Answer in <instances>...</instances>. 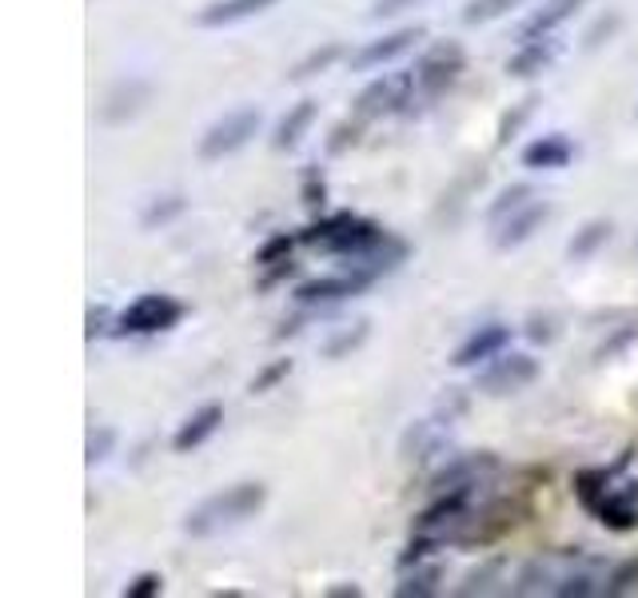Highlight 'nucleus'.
Instances as JSON below:
<instances>
[{
  "instance_id": "nucleus-10",
  "label": "nucleus",
  "mask_w": 638,
  "mask_h": 598,
  "mask_svg": "<svg viewBox=\"0 0 638 598\" xmlns=\"http://www.w3.org/2000/svg\"><path fill=\"white\" fill-rule=\"evenodd\" d=\"M495 471H499V459H495V455H459V459H451L439 475L431 479V487L435 491L478 487V483L487 475H495Z\"/></svg>"
},
{
  "instance_id": "nucleus-9",
  "label": "nucleus",
  "mask_w": 638,
  "mask_h": 598,
  "mask_svg": "<svg viewBox=\"0 0 638 598\" xmlns=\"http://www.w3.org/2000/svg\"><path fill=\"white\" fill-rule=\"evenodd\" d=\"M578 555H547V559H535L527 562L523 571H519V583H515V595H539V590H559L571 567H575Z\"/></svg>"
},
{
  "instance_id": "nucleus-23",
  "label": "nucleus",
  "mask_w": 638,
  "mask_h": 598,
  "mask_svg": "<svg viewBox=\"0 0 638 598\" xmlns=\"http://www.w3.org/2000/svg\"><path fill=\"white\" fill-rule=\"evenodd\" d=\"M607 240H611V224H607V220H590V224H583V228L575 232V240L566 244V256H571V259H590L602 244H607Z\"/></svg>"
},
{
  "instance_id": "nucleus-1",
  "label": "nucleus",
  "mask_w": 638,
  "mask_h": 598,
  "mask_svg": "<svg viewBox=\"0 0 638 598\" xmlns=\"http://www.w3.org/2000/svg\"><path fill=\"white\" fill-rule=\"evenodd\" d=\"M264 502H268V487H264V483H235V487L196 502L184 519V531L192 538L220 535V531H232V526L256 519V514L264 511Z\"/></svg>"
},
{
  "instance_id": "nucleus-37",
  "label": "nucleus",
  "mask_w": 638,
  "mask_h": 598,
  "mask_svg": "<svg viewBox=\"0 0 638 598\" xmlns=\"http://www.w3.org/2000/svg\"><path fill=\"white\" fill-rule=\"evenodd\" d=\"M416 4H423V0H375V4H371V21L399 16V13H407V9H416Z\"/></svg>"
},
{
  "instance_id": "nucleus-28",
  "label": "nucleus",
  "mask_w": 638,
  "mask_h": 598,
  "mask_svg": "<svg viewBox=\"0 0 638 598\" xmlns=\"http://www.w3.org/2000/svg\"><path fill=\"white\" fill-rule=\"evenodd\" d=\"M519 0H471L463 9V25H487V21H499L515 9Z\"/></svg>"
},
{
  "instance_id": "nucleus-18",
  "label": "nucleus",
  "mask_w": 638,
  "mask_h": 598,
  "mask_svg": "<svg viewBox=\"0 0 638 598\" xmlns=\"http://www.w3.org/2000/svg\"><path fill=\"white\" fill-rule=\"evenodd\" d=\"M554 56H559V40L554 37H543V40H523L519 52L507 61V73L519 76V80H527V76H539L543 68H551Z\"/></svg>"
},
{
  "instance_id": "nucleus-31",
  "label": "nucleus",
  "mask_w": 638,
  "mask_h": 598,
  "mask_svg": "<svg viewBox=\"0 0 638 598\" xmlns=\"http://www.w3.org/2000/svg\"><path fill=\"white\" fill-rule=\"evenodd\" d=\"M638 590V559H626L623 567H614L611 578L602 583V595H630Z\"/></svg>"
},
{
  "instance_id": "nucleus-32",
  "label": "nucleus",
  "mask_w": 638,
  "mask_h": 598,
  "mask_svg": "<svg viewBox=\"0 0 638 598\" xmlns=\"http://www.w3.org/2000/svg\"><path fill=\"white\" fill-rule=\"evenodd\" d=\"M295 240H299V236H288V232H283V236H271L268 244L256 252V264H264V268H268V264H283V259H292Z\"/></svg>"
},
{
  "instance_id": "nucleus-44",
  "label": "nucleus",
  "mask_w": 638,
  "mask_h": 598,
  "mask_svg": "<svg viewBox=\"0 0 638 598\" xmlns=\"http://www.w3.org/2000/svg\"><path fill=\"white\" fill-rule=\"evenodd\" d=\"M328 595L332 598H359V586H332Z\"/></svg>"
},
{
  "instance_id": "nucleus-20",
  "label": "nucleus",
  "mask_w": 638,
  "mask_h": 598,
  "mask_svg": "<svg viewBox=\"0 0 638 598\" xmlns=\"http://www.w3.org/2000/svg\"><path fill=\"white\" fill-rule=\"evenodd\" d=\"M575 160V144L566 140V136H543L535 144L523 148V164L535 171H554V168H566Z\"/></svg>"
},
{
  "instance_id": "nucleus-24",
  "label": "nucleus",
  "mask_w": 638,
  "mask_h": 598,
  "mask_svg": "<svg viewBox=\"0 0 638 598\" xmlns=\"http://www.w3.org/2000/svg\"><path fill=\"white\" fill-rule=\"evenodd\" d=\"M607 491H611V471H602V467H595V471H578L575 475V495L587 511H599V502L607 499Z\"/></svg>"
},
{
  "instance_id": "nucleus-36",
  "label": "nucleus",
  "mask_w": 638,
  "mask_h": 598,
  "mask_svg": "<svg viewBox=\"0 0 638 598\" xmlns=\"http://www.w3.org/2000/svg\"><path fill=\"white\" fill-rule=\"evenodd\" d=\"M288 371H292V359H280V364H271L264 376L252 379V395H264V391H271L283 376H288Z\"/></svg>"
},
{
  "instance_id": "nucleus-26",
  "label": "nucleus",
  "mask_w": 638,
  "mask_h": 598,
  "mask_svg": "<svg viewBox=\"0 0 638 598\" xmlns=\"http://www.w3.org/2000/svg\"><path fill=\"white\" fill-rule=\"evenodd\" d=\"M439 567H407V574H404V583L395 586V595L399 598H428V595H435L439 590Z\"/></svg>"
},
{
  "instance_id": "nucleus-14",
  "label": "nucleus",
  "mask_w": 638,
  "mask_h": 598,
  "mask_svg": "<svg viewBox=\"0 0 638 598\" xmlns=\"http://www.w3.org/2000/svg\"><path fill=\"white\" fill-rule=\"evenodd\" d=\"M280 0H212L196 13V25L200 28H228V25H240L247 16H259L276 9Z\"/></svg>"
},
{
  "instance_id": "nucleus-40",
  "label": "nucleus",
  "mask_w": 638,
  "mask_h": 598,
  "mask_svg": "<svg viewBox=\"0 0 638 598\" xmlns=\"http://www.w3.org/2000/svg\"><path fill=\"white\" fill-rule=\"evenodd\" d=\"M499 571V562H492L487 571H475L471 578H467L463 586H459V595H475V590H492V574Z\"/></svg>"
},
{
  "instance_id": "nucleus-13",
  "label": "nucleus",
  "mask_w": 638,
  "mask_h": 598,
  "mask_svg": "<svg viewBox=\"0 0 638 598\" xmlns=\"http://www.w3.org/2000/svg\"><path fill=\"white\" fill-rule=\"evenodd\" d=\"M547 216H551V208L543 204V200H531L527 208H519V212H511L499 228H495V244L503 247H519V244H527L531 236L539 232L543 224H547Z\"/></svg>"
},
{
  "instance_id": "nucleus-22",
  "label": "nucleus",
  "mask_w": 638,
  "mask_h": 598,
  "mask_svg": "<svg viewBox=\"0 0 638 598\" xmlns=\"http://www.w3.org/2000/svg\"><path fill=\"white\" fill-rule=\"evenodd\" d=\"M311 120H316V100H299L288 116H283L280 124H276V136H271V144L280 148V152H288V148H295L299 140H304V132L311 128Z\"/></svg>"
},
{
  "instance_id": "nucleus-30",
  "label": "nucleus",
  "mask_w": 638,
  "mask_h": 598,
  "mask_svg": "<svg viewBox=\"0 0 638 598\" xmlns=\"http://www.w3.org/2000/svg\"><path fill=\"white\" fill-rule=\"evenodd\" d=\"M340 52H344V49H340V44H323V49L307 52L304 61L295 64V68H292V73H288V76H292V80H307V76L323 73V68H328V64H332L335 56H340Z\"/></svg>"
},
{
  "instance_id": "nucleus-4",
  "label": "nucleus",
  "mask_w": 638,
  "mask_h": 598,
  "mask_svg": "<svg viewBox=\"0 0 638 598\" xmlns=\"http://www.w3.org/2000/svg\"><path fill=\"white\" fill-rule=\"evenodd\" d=\"M463 64L467 61L459 44H435V49H428L419 56L416 68H411V76H416V100H431L439 97L443 88H451L459 80V73H463Z\"/></svg>"
},
{
  "instance_id": "nucleus-42",
  "label": "nucleus",
  "mask_w": 638,
  "mask_h": 598,
  "mask_svg": "<svg viewBox=\"0 0 638 598\" xmlns=\"http://www.w3.org/2000/svg\"><path fill=\"white\" fill-rule=\"evenodd\" d=\"M614 28H618V16H614V13H611V16H602L599 25H595V28H590V33H587V49H599L602 37H611Z\"/></svg>"
},
{
  "instance_id": "nucleus-27",
  "label": "nucleus",
  "mask_w": 638,
  "mask_h": 598,
  "mask_svg": "<svg viewBox=\"0 0 638 598\" xmlns=\"http://www.w3.org/2000/svg\"><path fill=\"white\" fill-rule=\"evenodd\" d=\"M184 208H188L184 195H160V200H152V204H148V212L140 216V224H144L148 232H152V228H160V224L176 220V216H180Z\"/></svg>"
},
{
  "instance_id": "nucleus-3",
  "label": "nucleus",
  "mask_w": 638,
  "mask_h": 598,
  "mask_svg": "<svg viewBox=\"0 0 638 598\" xmlns=\"http://www.w3.org/2000/svg\"><path fill=\"white\" fill-rule=\"evenodd\" d=\"M180 319H184V304L180 300L148 292L120 311V335H156V331L176 328Z\"/></svg>"
},
{
  "instance_id": "nucleus-34",
  "label": "nucleus",
  "mask_w": 638,
  "mask_h": 598,
  "mask_svg": "<svg viewBox=\"0 0 638 598\" xmlns=\"http://www.w3.org/2000/svg\"><path fill=\"white\" fill-rule=\"evenodd\" d=\"M368 340V323H356V331H340L328 347H323V355H332V359H340L344 352H356L359 343Z\"/></svg>"
},
{
  "instance_id": "nucleus-6",
  "label": "nucleus",
  "mask_w": 638,
  "mask_h": 598,
  "mask_svg": "<svg viewBox=\"0 0 638 598\" xmlns=\"http://www.w3.org/2000/svg\"><path fill=\"white\" fill-rule=\"evenodd\" d=\"M416 100V76L411 73H392V76H380V80H371L356 100V112L359 116H387V112H399L407 109Z\"/></svg>"
},
{
  "instance_id": "nucleus-19",
  "label": "nucleus",
  "mask_w": 638,
  "mask_h": 598,
  "mask_svg": "<svg viewBox=\"0 0 638 598\" xmlns=\"http://www.w3.org/2000/svg\"><path fill=\"white\" fill-rule=\"evenodd\" d=\"M447 431H451V416L447 419H423L404 435V459H431L435 451H443L447 443Z\"/></svg>"
},
{
  "instance_id": "nucleus-12",
  "label": "nucleus",
  "mask_w": 638,
  "mask_h": 598,
  "mask_svg": "<svg viewBox=\"0 0 638 598\" xmlns=\"http://www.w3.org/2000/svg\"><path fill=\"white\" fill-rule=\"evenodd\" d=\"M416 40H423V28L411 25V28H399V33H392V37L383 40H368L359 52H352V68H380V64L395 61V56H404L407 49H416Z\"/></svg>"
},
{
  "instance_id": "nucleus-41",
  "label": "nucleus",
  "mask_w": 638,
  "mask_h": 598,
  "mask_svg": "<svg viewBox=\"0 0 638 598\" xmlns=\"http://www.w3.org/2000/svg\"><path fill=\"white\" fill-rule=\"evenodd\" d=\"M635 335H638V323H626V328L618 331L611 343H602V347H599V359H611V355L618 352V347H626V343L635 340Z\"/></svg>"
},
{
  "instance_id": "nucleus-29",
  "label": "nucleus",
  "mask_w": 638,
  "mask_h": 598,
  "mask_svg": "<svg viewBox=\"0 0 638 598\" xmlns=\"http://www.w3.org/2000/svg\"><path fill=\"white\" fill-rule=\"evenodd\" d=\"M602 578L595 571H571L563 578V583H559V590H554V595H563V598H587V595H602Z\"/></svg>"
},
{
  "instance_id": "nucleus-38",
  "label": "nucleus",
  "mask_w": 638,
  "mask_h": 598,
  "mask_svg": "<svg viewBox=\"0 0 638 598\" xmlns=\"http://www.w3.org/2000/svg\"><path fill=\"white\" fill-rule=\"evenodd\" d=\"M323 195H328V188H323V180H319V171L307 168L304 171V204L307 208H319V204H323Z\"/></svg>"
},
{
  "instance_id": "nucleus-39",
  "label": "nucleus",
  "mask_w": 638,
  "mask_h": 598,
  "mask_svg": "<svg viewBox=\"0 0 638 598\" xmlns=\"http://www.w3.org/2000/svg\"><path fill=\"white\" fill-rule=\"evenodd\" d=\"M531 109H535V100H523V104H519V112H515V116H507V120H503V128H499V144H507V140H511V136L519 132V124L527 120V116H531Z\"/></svg>"
},
{
  "instance_id": "nucleus-35",
  "label": "nucleus",
  "mask_w": 638,
  "mask_h": 598,
  "mask_svg": "<svg viewBox=\"0 0 638 598\" xmlns=\"http://www.w3.org/2000/svg\"><path fill=\"white\" fill-rule=\"evenodd\" d=\"M160 590H164V578L156 571H144L140 578H132V583L124 586V598H152Z\"/></svg>"
},
{
  "instance_id": "nucleus-11",
  "label": "nucleus",
  "mask_w": 638,
  "mask_h": 598,
  "mask_svg": "<svg viewBox=\"0 0 638 598\" xmlns=\"http://www.w3.org/2000/svg\"><path fill=\"white\" fill-rule=\"evenodd\" d=\"M507 343H511V328H507V323H483V328L471 331V335L459 343V352H455L451 364L455 367H478L483 359H495Z\"/></svg>"
},
{
  "instance_id": "nucleus-2",
  "label": "nucleus",
  "mask_w": 638,
  "mask_h": 598,
  "mask_svg": "<svg viewBox=\"0 0 638 598\" xmlns=\"http://www.w3.org/2000/svg\"><path fill=\"white\" fill-rule=\"evenodd\" d=\"M383 232L371 220H359L352 212H335L328 220L304 228V232H299V244L323 247V252H332V256H359V252H368Z\"/></svg>"
},
{
  "instance_id": "nucleus-33",
  "label": "nucleus",
  "mask_w": 638,
  "mask_h": 598,
  "mask_svg": "<svg viewBox=\"0 0 638 598\" xmlns=\"http://www.w3.org/2000/svg\"><path fill=\"white\" fill-rule=\"evenodd\" d=\"M112 447H116V431H112V428H97V431H92V435H88V447H85L88 467L104 463V459L112 455Z\"/></svg>"
},
{
  "instance_id": "nucleus-5",
  "label": "nucleus",
  "mask_w": 638,
  "mask_h": 598,
  "mask_svg": "<svg viewBox=\"0 0 638 598\" xmlns=\"http://www.w3.org/2000/svg\"><path fill=\"white\" fill-rule=\"evenodd\" d=\"M256 132H259V109H235L204 132V140H200V156L204 160L232 156V152H240Z\"/></svg>"
},
{
  "instance_id": "nucleus-8",
  "label": "nucleus",
  "mask_w": 638,
  "mask_h": 598,
  "mask_svg": "<svg viewBox=\"0 0 638 598\" xmlns=\"http://www.w3.org/2000/svg\"><path fill=\"white\" fill-rule=\"evenodd\" d=\"M375 276L371 271H344V276H323V280H307L295 288V300L304 307H316V304H335V300H347V295H359L363 288H371Z\"/></svg>"
},
{
  "instance_id": "nucleus-17",
  "label": "nucleus",
  "mask_w": 638,
  "mask_h": 598,
  "mask_svg": "<svg viewBox=\"0 0 638 598\" xmlns=\"http://www.w3.org/2000/svg\"><path fill=\"white\" fill-rule=\"evenodd\" d=\"M220 423H224V407L220 404H204L200 411H192V416L184 419V428L176 431V440H173V447L180 455H188V451H196V447H204V443L220 431Z\"/></svg>"
},
{
  "instance_id": "nucleus-43",
  "label": "nucleus",
  "mask_w": 638,
  "mask_h": 598,
  "mask_svg": "<svg viewBox=\"0 0 638 598\" xmlns=\"http://www.w3.org/2000/svg\"><path fill=\"white\" fill-rule=\"evenodd\" d=\"M104 323H109V311H104V307H92V311H88V340L104 335Z\"/></svg>"
},
{
  "instance_id": "nucleus-21",
  "label": "nucleus",
  "mask_w": 638,
  "mask_h": 598,
  "mask_svg": "<svg viewBox=\"0 0 638 598\" xmlns=\"http://www.w3.org/2000/svg\"><path fill=\"white\" fill-rule=\"evenodd\" d=\"M152 88L144 85V80H128V85H116L109 92V104H104V120L109 124H120L128 120V116H136V112L144 109V100Z\"/></svg>"
},
{
  "instance_id": "nucleus-15",
  "label": "nucleus",
  "mask_w": 638,
  "mask_h": 598,
  "mask_svg": "<svg viewBox=\"0 0 638 598\" xmlns=\"http://www.w3.org/2000/svg\"><path fill=\"white\" fill-rule=\"evenodd\" d=\"M587 0H547L539 13H531L523 25H519V44L523 40H543V37H554V28L566 25L571 16L583 9Z\"/></svg>"
},
{
  "instance_id": "nucleus-25",
  "label": "nucleus",
  "mask_w": 638,
  "mask_h": 598,
  "mask_svg": "<svg viewBox=\"0 0 638 598\" xmlns=\"http://www.w3.org/2000/svg\"><path fill=\"white\" fill-rule=\"evenodd\" d=\"M531 200H535V188H531V183H511V188H503V192H499V200L492 204V212H487L492 228H499V224H503L511 212L527 208Z\"/></svg>"
},
{
  "instance_id": "nucleus-7",
  "label": "nucleus",
  "mask_w": 638,
  "mask_h": 598,
  "mask_svg": "<svg viewBox=\"0 0 638 598\" xmlns=\"http://www.w3.org/2000/svg\"><path fill=\"white\" fill-rule=\"evenodd\" d=\"M535 376H539V364H535L531 355L499 352V359H495L487 371H478L475 387L487 391V395H515V391H523L527 383H535Z\"/></svg>"
},
{
  "instance_id": "nucleus-16",
  "label": "nucleus",
  "mask_w": 638,
  "mask_h": 598,
  "mask_svg": "<svg viewBox=\"0 0 638 598\" xmlns=\"http://www.w3.org/2000/svg\"><path fill=\"white\" fill-rule=\"evenodd\" d=\"M595 514H599V523L611 526V531H635L638 526V483L611 487Z\"/></svg>"
}]
</instances>
